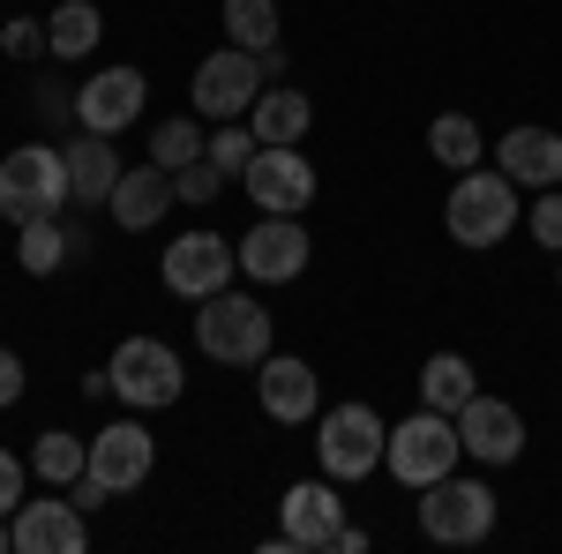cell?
Here are the masks:
<instances>
[{
  "instance_id": "23",
  "label": "cell",
  "mask_w": 562,
  "mask_h": 554,
  "mask_svg": "<svg viewBox=\"0 0 562 554\" xmlns=\"http://www.w3.org/2000/svg\"><path fill=\"white\" fill-rule=\"evenodd\" d=\"M307 121H315L307 90H262L256 105H248V128H256V143H301Z\"/></svg>"
},
{
  "instance_id": "26",
  "label": "cell",
  "mask_w": 562,
  "mask_h": 554,
  "mask_svg": "<svg viewBox=\"0 0 562 554\" xmlns=\"http://www.w3.org/2000/svg\"><path fill=\"white\" fill-rule=\"evenodd\" d=\"M83 465H90V442H83V434H68V427L38 434V450H31V472H38L45 487H76Z\"/></svg>"
},
{
  "instance_id": "22",
  "label": "cell",
  "mask_w": 562,
  "mask_h": 554,
  "mask_svg": "<svg viewBox=\"0 0 562 554\" xmlns=\"http://www.w3.org/2000/svg\"><path fill=\"white\" fill-rule=\"evenodd\" d=\"M105 38V15L90 8V0H60L53 15H45V45H53V60H90Z\"/></svg>"
},
{
  "instance_id": "31",
  "label": "cell",
  "mask_w": 562,
  "mask_h": 554,
  "mask_svg": "<svg viewBox=\"0 0 562 554\" xmlns=\"http://www.w3.org/2000/svg\"><path fill=\"white\" fill-rule=\"evenodd\" d=\"M217 188H225V172H217L211 158H195V166L173 172V195H180V203H217Z\"/></svg>"
},
{
  "instance_id": "24",
  "label": "cell",
  "mask_w": 562,
  "mask_h": 554,
  "mask_svg": "<svg viewBox=\"0 0 562 554\" xmlns=\"http://www.w3.org/2000/svg\"><path fill=\"white\" fill-rule=\"evenodd\" d=\"M473 389L480 383H473V360H465V352H435L428 368H420V405H428V412H450V420H458Z\"/></svg>"
},
{
  "instance_id": "11",
  "label": "cell",
  "mask_w": 562,
  "mask_h": 554,
  "mask_svg": "<svg viewBox=\"0 0 562 554\" xmlns=\"http://www.w3.org/2000/svg\"><path fill=\"white\" fill-rule=\"evenodd\" d=\"M15 554H83L90 547V510L76 495H23V510L8 517Z\"/></svg>"
},
{
  "instance_id": "1",
  "label": "cell",
  "mask_w": 562,
  "mask_h": 554,
  "mask_svg": "<svg viewBox=\"0 0 562 554\" xmlns=\"http://www.w3.org/2000/svg\"><path fill=\"white\" fill-rule=\"evenodd\" d=\"M518 180L503 166H473L458 172V188H450V203H442V225H450V240L458 248H503L510 233H518Z\"/></svg>"
},
{
  "instance_id": "33",
  "label": "cell",
  "mask_w": 562,
  "mask_h": 554,
  "mask_svg": "<svg viewBox=\"0 0 562 554\" xmlns=\"http://www.w3.org/2000/svg\"><path fill=\"white\" fill-rule=\"evenodd\" d=\"M23 510V457L15 450H0V517Z\"/></svg>"
},
{
  "instance_id": "18",
  "label": "cell",
  "mask_w": 562,
  "mask_h": 554,
  "mask_svg": "<svg viewBox=\"0 0 562 554\" xmlns=\"http://www.w3.org/2000/svg\"><path fill=\"white\" fill-rule=\"evenodd\" d=\"M173 203H180V195H173V172H166V166H135V172L113 180V203H105V211H113L121 233H150Z\"/></svg>"
},
{
  "instance_id": "27",
  "label": "cell",
  "mask_w": 562,
  "mask_h": 554,
  "mask_svg": "<svg viewBox=\"0 0 562 554\" xmlns=\"http://www.w3.org/2000/svg\"><path fill=\"white\" fill-rule=\"evenodd\" d=\"M225 38L240 53H270L278 45V0H225Z\"/></svg>"
},
{
  "instance_id": "7",
  "label": "cell",
  "mask_w": 562,
  "mask_h": 554,
  "mask_svg": "<svg viewBox=\"0 0 562 554\" xmlns=\"http://www.w3.org/2000/svg\"><path fill=\"white\" fill-rule=\"evenodd\" d=\"M338 532H346V495L330 472L278 495V554H330Z\"/></svg>"
},
{
  "instance_id": "32",
  "label": "cell",
  "mask_w": 562,
  "mask_h": 554,
  "mask_svg": "<svg viewBox=\"0 0 562 554\" xmlns=\"http://www.w3.org/2000/svg\"><path fill=\"white\" fill-rule=\"evenodd\" d=\"M0 45H8V60H31V53H53V45H45V23H38V15H15V23L0 31Z\"/></svg>"
},
{
  "instance_id": "6",
  "label": "cell",
  "mask_w": 562,
  "mask_h": 554,
  "mask_svg": "<svg viewBox=\"0 0 562 554\" xmlns=\"http://www.w3.org/2000/svg\"><path fill=\"white\" fill-rule=\"evenodd\" d=\"M420 532L435 547H480L495 532V487L487 479H458V472L420 487Z\"/></svg>"
},
{
  "instance_id": "20",
  "label": "cell",
  "mask_w": 562,
  "mask_h": 554,
  "mask_svg": "<svg viewBox=\"0 0 562 554\" xmlns=\"http://www.w3.org/2000/svg\"><path fill=\"white\" fill-rule=\"evenodd\" d=\"M90 240L68 225V217H31V225H15V262H23V278H53V270H68V262H83Z\"/></svg>"
},
{
  "instance_id": "30",
  "label": "cell",
  "mask_w": 562,
  "mask_h": 554,
  "mask_svg": "<svg viewBox=\"0 0 562 554\" xmlns=\"http://www.w3.org/2000/svg\"><path fill=\"white\" fill-rule=\"evenodd\" d=\"M525 225L548 256H562V188H540V203H525Z\"/></svg>"
},
{
  "instance_id": "4",
  "label": "cell",
  "mask_w": 562,
  "mask_h": 554,
  "mask_svg": "<svg viewBox=\"0 0 562 554\" xmlns=\"http://www.w3.org/2000/svg\"><path fill=\"white\" fill-rule=\"evenodd\" d=\"M105 375H113V397L128 412H166L188 389V368H180V352L166 338H121L113 360H105Z\"/></svg>"
},
{
  "instance_id": "21",
  "label": "cell",
  "mask_w": 562,
  "mask_h": 554,
  "mask_svg": "<svg viewBox=\"0 0 562 554\" xmlns=\"http://www.w3.org/2000/svg\"><path fill=\"white\" fill-rule=\"evenodd\" d=\"M60 158H68V203H113V180H121L113 135L76 128V143H60Z\"/></svg>"
},
{
  "instance_id": "37",
  "label": "cell",
  "mask_w": 562,
  "mask_h": 554,
  "mask_svg": "<svg viewBox=\"0 0 562 554\" xmlns=\"http://www.w3.org/2000/svg\"><path fill=\"white\" fill-rule=\"evenodd\" d=\"M555 278H562V256H555Z\"/></svg>"
},
{
  "instance_id": "25",
  "label": "cell",
  "mask_w": 562,
  "mask_h": 554,
  "mask_svg": "<svg viewBox=\"0 0 562 554\" xmlns=\"http://www.w3.org/2000/svg\"><path fill=\"white\" fill-rule=\"evenodd\" d=\"M428 150H435V166L473 172L480 158H487V135H480L473 113H435V121H428Z\"/></svg>"
},
{
  "instance_id": "13",
  "label": "cell",
  "mask_w": 562,
  "mask_h": 554,
  "mask_svg": "<svg viewBox=\"0 0 562 554\" xmlns=\"http://www.w3.org/2000/svg\"><path fill=\"white\" fill-rule=\"evenodd\" d=\"M233 248H240V278H256V285H293L307 270V225L262 211L256 225H248V240H233Z\"/></svg>"
},
{
  "instance_id": "17",
  "label": "cell",
  "mask_w": 562,
  "mask_h": 554,
  "mask_svg": "<svg viewBox=\"0 0 562 554\" xmlns=\"http://www.w3.org/2000/svg\"><path fill=\"white\" fill-rule=\"evenodd\" d=\"M256 397H262V412H270L278 427H307V420H315V405H323V383H315L307 360L270 352V360L256 368Z\"/></svg>"
},
{
  "instance_id": "12",
  "label": "cell",
  "mask_w": 562,
  "mask_h": 554,
  "mask_svg": "<svg viewBox=\"0 0 562 554\" xmlns=\"http://www.w3.org/2000/svg\"><path fill=\"white\" fill-rule=\"evenodd\" d=\"M262 98V53H240V45H225L211 53L203 68H195V113L203 121H248V105Z\"/></svg>"
},
{
  "instance_id": "9",
  "label": "cell",
  "mask_w": 562,
  "mask_h": 554,
  "mask_svg": "<svg viewBox=\"0 0 562 554\" xmlns=\"http://www.w3.org/2000/svg\"><path fill=\"white\" fill-rule=\"evenodd\" d=\"M240 188H248V203L270 217H301L315 203V166H307L301 143H262L248 172H240Z\"/></svg>"
},
{
  "instance_id": "36",
  "label": "cell",
  "mask_w": 562,
  "mask_h": 554,
  "mask_svg": "<svg viewBox=\"0 0 562 554\" xmlns=\"http://www.w3.org/2000/svg\"><path fill=\"white\" fill-rule=\"evenodd\" d=\"M8 547H15V532H8V517H0V554H8Z\"/></svg>"
},
{
  "instance_id": "19",
  "label": "cell",
  "mask_w": 562,
  "mask_h": 554,
  "mask_svg": "<svg viewBox=\"0 0 562 554\" xmlns=\"http://www.w3.org/2000/svg\"><path fill=\"white\" fill-rule=\"evenodd\" d=\"M495 166L510 172L518 188H562V135L555 128H510L503 143H495Z\"/></svg>"
},
{
  "instance_id": "5",
  "label": "cell",
  "mask_w": 562,
  "mask_h": 554,
  "mask_svg": "<svg viewBox=\"0 0 562 554\" xmlns=\"http://www.w3.org/2000/svg\"><path fill=\"white\" fill-rule=\"evenodd\" d=\"M68 211V158L53 143H23L0 158V217L31 225V217H60Z\"/></svg>"
},
{
  "instance_id": "2",
  "label": "cell",
  "mask_w": 562,
  "mask_h": 554,
  "mask_svg": "<svg viewBox=\"0 0 562 554\" xmlns=\"http://www.w3.org/2000/svg\"><path fill=\"white\" fill-rule=\"evenodd\" d=\"M195 344L217 368H262L270 360V307L256 293H233V285L195 299Z\"/></svg>"
},
{
  "instance_id": "14",
  "label": "cell",
  "mask_w": 562,
  "mask_h": 554,
  "mask_svg": "<svg viewBox=\"0 0 562 554\" xmlns=\"http://www.w3.org/2000/svg\"><path fill=\"white\" fill-rule=\"evenodd\" d=\"M143 98H150V76H143V68H98V76L76 90V128L121 135V128L143 121Z\"/></svg>"
},
{
  "instance_id": "28",
  "label": "cell",
  "mask_w": 562,
  "mask_h": 554,
  "mask_svg": "<svg viewBox=\"0 0 562 554\" xmlns=\"http://www.w3.org/2000/svg\"><path fill=\"white\" fill-rule=\"evenodd\" d=\"M203 121H158L150 128V166H166V172H180V166H195L203 158Z\"/></svg>"
},
{
  "instance_id": "8",
  "label": "cell",
  "mask_w": 562,
  "mask_h": 554,
  "mask_svg": "<svg viewBox=\"0 0 562 554\" xmlns=\"http://www.w3.org/2000/svg\"><path fill=\"white\" fill-rule=\"evenodd\" d=\"M383 442H390V427H383L375 405H330L323 412V434H315V457L346 487V479H368V472L383 465Z\"/></svg>"
},
{
  "instance_id": "35",
  "label": "cell",
  "mask_w": 562,
  "mask_h": 554,
  "mask_svg": "<svg viewBox=\"0 0 562 554\" xmlns=\"http://www.w3.org/2000/svg\"><path fill=\"white\" fill-rule=\"evenodd\" d=\"M330 554H368V532H360V524H346V532H338V547Z\"/></svg>"
},
{
  "instance_id": "16",
  "label": "cell",
  "mask_w": 562,
  "mask_h": 554,
  "mask_svg": "<svg viewBox=\"0 0 562 554\" xmlns=\"http://www.w3.org/2000/svg\"><path fill=\"white\" fill-rule=\"evenodd\" d=\"M458 442H465V457H480V465H518V457H525L518 405H503V397L473 389V397H465V412H458Z\"/></svg>"
},
{
  "instance_id": "10",
  "label": "cell",
  "mask_w": 562,
  "mask_h": 554,
  "mask_svg": "<svg viewBox=\"0 0 562 554\" xmlns=\"http://www.w3.org/2000/svg\"><path fill=\"white\" fill-rule=\"evenodd\" d=\"M166 293H180V299H211V293H225L233 278H240V248L225 240V233H211V225H195V233H180L173 248H166Z\"/></svg>"
},
{
  "instance_id": "15",
  "label": "cell",
  "mask_w": 562,
  "mask_h": 554,
  "mask_svg": "<svg viewBox=\"0 0 562 554\" xmlns=\"http://www.w3.org/2000/svg\"><path fill=\"white\" fill-rule=\"evenodd\" d=\"M150 465H158V442H150V427H143V412L135 420H113L90 434V472L113 487V495H135L143 479H150Z\"/></svg>"
},
{
  "instance_id": "29",
  "label": "cell",
  "mask_w": 562,
  "mask_h": 554,
  "mask_svg": "<svg viewBox=\"0 0 562 554\" xmlns=\"http://www.w3.org/2000/svg\"><path fill=\"white\" fill-rule=\"evenodd\" d=\"M256 150H262V143H256V128H240V121H217V128H211V143H203V158H211V166L225 172V180H240Z\"/></svg>"
},
{
  "instance_id": "34",
  "label": "cell",
  "mask_w": 562,
  "mask_h": 554,
  "mask_svg": "<svg viewBox=\"0 0 562 554\" xmlns=\"http://www.w3.org/2000/svg\"><path fill=\"white\" fill-rule=\"evenodd\" d=\"M15 397H23V360H15V352L0 344V412H8Z\"/></svg>"
},
{
  "instance_id": "3",
  "label": "cell",
  "mask_w": 562,
  "mask_h": 554,
  "mask_svg": "<svg viewBox=\"0 0 562 554\" xmlns=\"http://www.w3.org/2000/svg\"><path fill=\"white\" fill-rule=\"evenodd\" d=\"M458 457H465V442H458V420L450 412H413V420H397L390 427V442H383V465L397 487H435V479H450L458 472Z\"/></svg>"
}]
</instances>
